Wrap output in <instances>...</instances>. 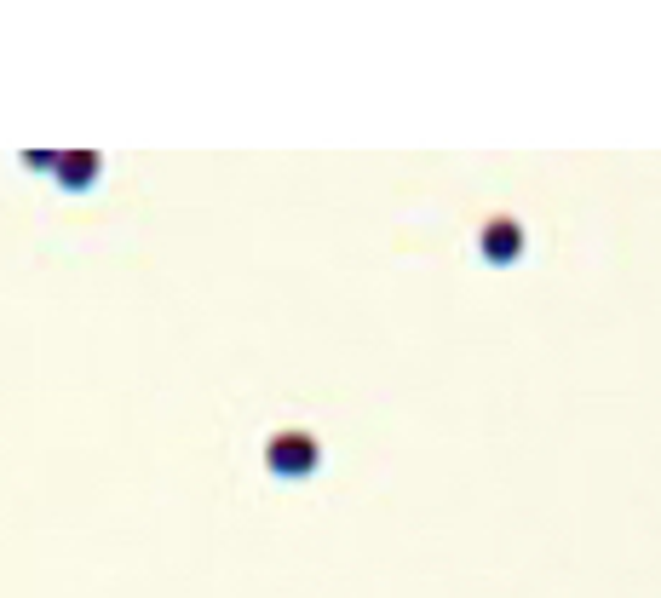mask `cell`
<instances>
[{"instance_id":"2","label":"cell","mask_w":661,"mask_h":598,"mask_svg":"<svg viewBox=\"0 0 661 598\" xmlns=\"http://www.w3.org/2000/svg\"><path fill=\"white\" fill-rule=\"evenodd\" d=\"M518 253H524V230L512 225V219H489V225H483V259L512 265Z\"/></svg>"},{"instance_id":"3","label":"cell","mask_w":661,"mask_h":598,"mask_svg":"<svg viewBox=\"0 0 661 598\" xmlns=\"http://www.w3.org/2000/svg\"><path fill=\"white\" fill-rule=\"evenodd\" d=\"M58 179L69 184V190H81V184L98 179V156L92 150H75V156H58Z\"/></svg>"},{"instance_id":"1","label":"cell","mask_w":661,"mask_h":598,"mask_svg":"<svg viewBox=\"0 0 661 598\" xmlns=\"http://www.w3.org/2000/svg\"><path fill=\"white\" fill-rule=\"evenodd\" d=\"M265 460H271L282 478H299V472H311V466H317V437H305V432H282V437H271Z\"/></svg>"}]
</instances>
